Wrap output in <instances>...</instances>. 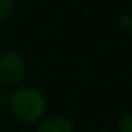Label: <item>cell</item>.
<instances>
[{"mask_svg":"<svg viewBox=\"0 0 132 132\" xmlns=\"http://www.w3.org/2000/svg\"><path fill=\"white\" fill-rule=\"evenodd\" d=\"M13 9H14V0H0V20L9 17Z\"/></svg>","mask_w":132,"mask_h":132,"instance_id":"cell-5","label":"cell"},{"mask_svg":"<svg viewBox=\"0 0 132 132\" xmlns=\"http://www.w3.org/2000/svg\"><path fill=\"white\" fill-rule=\"evenodd\" d=\"M27 74V65L23 55L17 51H4L0 54V84L7 88L21 85Z\"/></svg>","mask_w":132,"mask_h":132,"instance_id":"cell-2","label":"cell"},{"mask_svg":"<svg viewBox=\"0 0 132 132\" xmlns=\"http://www.w3.org/2000/svg\"><path fill=\"white\" fill-rule=\"evenodd\" d=\"M95 132H111V131H106V129H100V131H95Z\"/></svg>","mask_w":132,"mask_h":132,"instance_id":"cell-8","label":"cell"},{"mask_svg":"<svg viewBox=\"0 0 132 132\" xmlns=\"http://www.w3.org/2000/svg\"><path fill=\"white\" fill-rule=\"evenodd\" d=\"M36 132H75L74 122L67 115H44L37 122Z\"/></svg>","mask_w":132,"mask_h":132,"instance_id":"cell-3","label":"cell"},{"mask_svg":"<svg viewBox=\"0 0 132 132\" xmlns=\"http://www.w3.org/2000/svg\"><path fill=\"white\" fill-rule=\"evenodd\" d=\"M118 23H119L121 29L126 30V31H131L132 30V13H122L119 16Z\"/></svg>","mask_w":132,"mask_h":132,"instance_id":"cell-6","label":"cell"},{"mask_svg":"<svg viewBox=\"0 0 132 132\" xmlns=\"http://www.w3.org/2000/svg\"><path fill=\"white\" fill-rule=\"evenodd\" d=\"M117 132H132V112L123 114L117 123Z\"/></svg>","mask_w":132,"mask_h":132,"instance_id":"cell-4","label":"cell"},{"mask_svg":"<svg viewBox=\"0 0 132 132\" xmlns=\"http://www.w3.org/2000/svg\"><path fill=\"white\" fill-rule=\"evenodd\" d=\"M131 31H132V30H131Z\"/></svg>","mask_w":132,"mask_h":132,"instance_id":"cell-9","label":"cell"},{"mask_svg":"<svg viewBox=\"0 0 132 132\" xmlns=\"http://www.w3.org/2000/svg\"><path fill=\"white\" fill-rule=\"evenodd\" d=\"M10 114L23 123H37L47 114V98L41 89L33 85H19L10 92Z\"/></svg>","mask_w":132,"mask_h":132,"instance_id":"cell-1","label":"cell"},{"mask_svg":"<svg viewBox=\"0 0 132 132\" xmlns=\"http://www.w3.org/2000/svg\"><path fill=\"white\" fill-rule=\"evenodd\" d=\"M9 98H10L9 88L4 85H0V108L2 106H6L9 104Z\"/></svg>","mask_w":132,"mask_h":132,"instance_id":"cell-7","label":"cell"}]
</instances>
